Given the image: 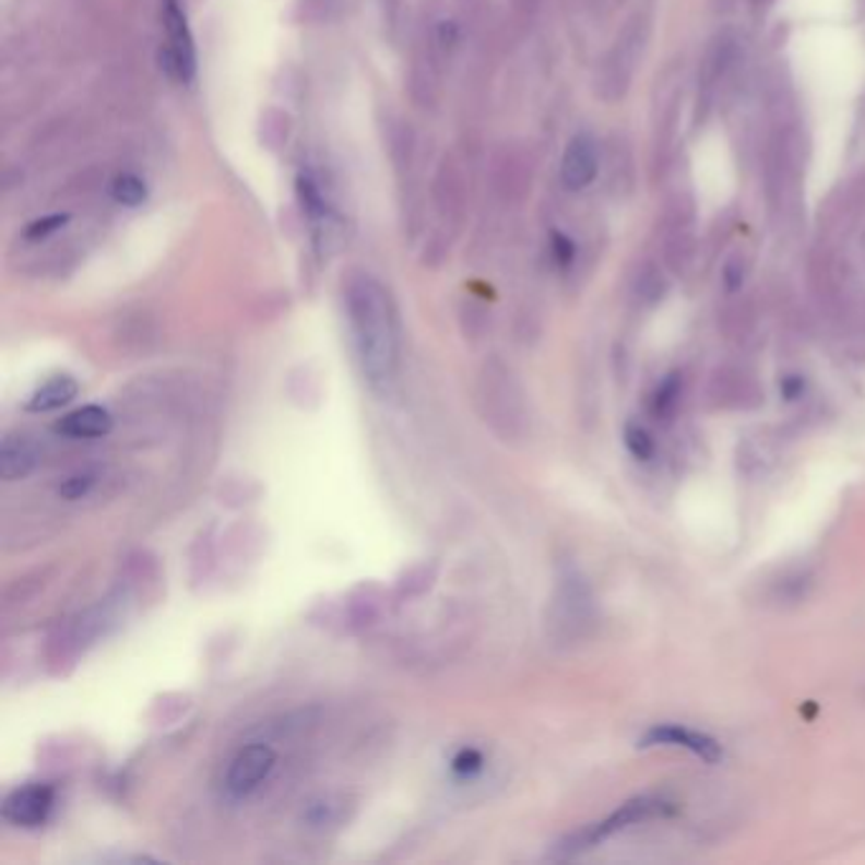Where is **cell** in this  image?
<instances>
[{"label":"cell","instance_id":"cell-18","mask_svg":"<svg viewBox=\"0 0 865 865\" xmlns=\"http://www.w3.org/2000/svg\"><path fill=\"white\" fill-rule=\"evenodd\" d=\"M623 442H625V450L632 454L637 462H650L657 452V445H655V439H652L650 429L642 427V424H637V422L625 424Z\"/></svg>","mask_w":865,"mask_h":865},{"label":"cell","instance_id":"cell-23","mask_svg":"<svg viewBox=\"0 0 865 865\" xmlns=\"http://www.w3.org/2000/svg\"><path fill=\"white\" fill-rule=\"evenodd\" d=\"M780 391L786 401H797V399H802V393H805V379H802V376H797V374L784 376L780 383Z\"/></svg>","mask_w":865,"mask_h":865},{"label":"cell","instance_id":"cell-11","mask_svg":"<svg viewBox=\"0 0 865 865\" xmlns=\"http://www.w3.org/2000/svg\"><path fill=\"white\" fill-rule=\"evenodd\" d=\"M600 173V151L589 132H579L569 140L561 157V183L569 191H584Z\"/></svg>","mask_w":865,"mask_h":865},{"label":"cell","instance_id":"cell-10","mask_svg":"<svg viewBox=\"0 0 865 865\" xmlns=\"http://www.w3.org/2000/svg\"><path fill=\"white\" fill-rule=\"evenodd\" d=\"M54 809V786L49 784H23L8 792L3 799V820L19 828H38L49 820Z\"/></svg>","mask_w":865,"mask_h":865},{"label":"cell","instance_id":"cell-16","mask_svg":"<svg viewBox=\"0 0 865 865\" xmlns=\"http://www.w3.org/2000/svg\"><path fill=\"white\" fill-rule=\"evenodd\" d=\"M680 399H683V374L673 371L663 376V379L657 381V387L650 393L648 401L650 416L655 422L667 424L675 416V412H678Z\"/></svg>","mask_w":865,"mask_h":865},{"label":"cell","instance_id":"cell-1","mask_svg":"<svg viewBox=\"0 0 865 865\" xmlns=\"http://www.w3.org/2000/svg\"><path fill=\"white\" fill-rule=\"evenodd\" d=\"M343 310L360 374L379 396H387L399 376L401 330L389 289L374 274L353 272L343 285Z\"/></svg>","mask_w":865,"mask_h":865},{"label":"cell","instance_id":"cell-14","mask_svg":"<svg viewBox=\"0 0 865 865\" xmlns=\"http://www.w3.org/2000/svg\"><path fill=\"white\" fill-rule=\"evenodd\" d=\"M79 393V383L72 379V376L61 374V376H54L46 383H42L34 393H31L26 408L28 412H36V414H44V412H54V408H61L67 404H72Z\"/></svg>","mask_w":865,"mask_h":865},{"label":"cell","instance_id":"cell-13","mask_svg":"<svg viewBox=\"0 0 865 865\" xmlns=\"http://www.w3.org/2000/svg\"><path fill=\"white\" fill-rule=\"evenodd\" d=\"M54 429H57L61 437L69 439H99L112 431V414L97 404H90L76 408L72 414H67L64 419L57 422V427Z\"/></svg>","mask_w":865,"mask_h":865},{"label":"cell","instance_id":"cell-7","mask_svg":"<svg viewBox=\"0 0 865 865\" xmlns=\"http://www.w3.org/2000/svg\"><path fill=\"white\" fill-rule=\"evenodd\" d=\"M640 749H655V746H673V749H686L706 765H719L723 759V746L719 738L703 731L678 726V723H655L637 738Z\"/></svg>","mask_w":865,"mask_h":865},{"label":"cell","instance_id":"cell-8","mask_svg":"<svg viewBox=\"0 0 865 865\" xmlns=\"http://www.w3.org/2000/svg\"><path fill=\"white\" fill-rule=\"evenodd\" d=\"M706 399L713 408H723V412H751L765 404V389H759L751 376L736 368H721L708 383Z\"/></svg>","mask_w":865,"mask_h":865},{"label":"cell","instance_id":"cell-6","mask_svg":"<svg viewBox=\"0 0 865 865\" xmlns=\"http://www.w3.org/2000/svg\"><path fill=\"white\" fill-rule=\"evenodd\" d=\"M274 765H277V754H274L272 746L266 744L244 746V749L236 751V757L229 761V769H226L224 777L226 794L234 799L249 797V794L259 790V784L272 774Z\"/></svg>","mask_w":865,"mask_h":865},{"label":"cell","instance_id":"cell-22","mask_svg":"<svg viewBox=\"0 0 865 865\" xmlns=\"http://www.w3.org/2000/svg\"><path fill=\"white\" fill-rule=\"evenodd\" d=\"M452 769L458 774H465V777L475 774V772H479V769H483V754H479L477 749H462L458 757L452 759Z\"/></svg>","mask_w":865,"mask_h":865},{"label":"cell","instance_id":"cell-4","mask_svg":"<svg viewBox=\"0 0 865 865\" xmlns=\"http://www.w3.org/2000/svg\"><path fill=\"white\" fill-rule=\"evenodd\" d=\"M479 404H483V416L506 442H516L529 435V401L525 391L516 376L508 368L495 366L483 376V389H479Z\"/></svg>","mask_w":865,"mask_h":865},{"label":"cell","instance_id":"cell-9","mask_svg":"<svg viewBox=\"0 0 865 865\" xmlns=\"http://www.w3.org/2000/svg\"><path fill=\"white\" fill-rule=\"evenodd\" d=\"M295 188L297 201H300L303 214L308 216L315 239H318L320 247H325V244L333 241V234L341 226V216H337L333 201L328 199L325 188H322L320 178L312 170L297 173Z\"/></svg>","mask_w":865,"mask_h":865},{"label":"cell","instance_id":"cell-21","mask_svg":"<svg viewBox=\"0 0 865 865\" xmlns=\"http://www.w3.org/2000/svg\"><path fill=\"white\" fill-rule=\"evenodd\" d=\"M67 222H69V214H51V216L38 218V222L28 224L26 239H28V241H44L46 236L57 234Z\"/></svg>","mask_w":865,"mask_h":865},{"label":"cell","instance_id":"cell-3","mask_svg":"<svg viewBox=\"0 0 865 865\" xmlns=\"http://www.w3.org/2000/svg\"><path fill=\"white\" fill-rule=\"evenodd\" d=\"M675 815V805L671 799L657 797V794H640V797H632L619 805L615 813L604 817L600 822L586 825L571 836H566L561 843H556V855L558 858H573V855H581L586 851H592L604 840L619 836V832H627L637 828V825L652 822V820H667V817Z\"/></svg>","mask_w":865,"mask_h":865},{"label":"cell","instance_id":"cell-17","mask_svg":"<svg viewBox=\"0 0 865 865\" xmlns=\"http://www.w3.org/2000/svg\"><path fill=\"white\" fill-rule=\"evenodd\" d=\"M109 193H112V199L120 203V206L138 209L147 201V183L138 176V173H120V176L112 180V186H109Z\"/></svg>","mask_w":865,"mask_h":865},{"label":"cell","instance_id":"cell-19","mask_svg":"<svg viewBox=\"0 0 865 865\" xmlns=\"http://www.w3.org/2000/svg\"><path fill=\"white\" fill-rule=\"evenodd\" d=\"M94 485H97V475H94V472H76V475H69L64 483L57 487V493L64 500H79L86 498Z\"/></svg>","mask_w":865,"mask_h":865},{"label":"cell","instance_id":"cell-20","mask_svg":"<svg viewBox=\"0 0 865 865\" xmlns=\"http://www.w3.org/2000/svg\"><path fill=\"white\" fill-rule=\"evenodd\" d=\"M550 254H554V262L561 266V270H569L577 259V244H573L569 236L561 232L550 234Z\"/></svg>","mask_w":865,"mask_h":865},{"label":"cell","instance_id":"cell-5","mask_svg":"<svg viewBox=\"0 0 865 865\" xmlns=\"http://www.w3.org/2000/svg\"><path fill=\"white\" fill-rule=\"evenodd\" d=\"M161 15L165 28V46L161 51V67L170 79L191 84L195 79V38L188 26L183 0H161Z\"/></svg>","mask_w":865,"mask_h":865},{"label":"cell","instance_id":"cell-2","mask_svg":"<svg viewBox=\"0 0 865 865\" xmlns=\"http://www.w3.org/2000/svg\"><path fill=\"white\" fill-rule=\"evenodd\" d=\"M594 589L577 566L564 564L556 577L554 596L548 604V635L556 644H579L596 629Z\"/></svg>","mask_w":865,"mask_h":865},{"label":"cell","instance_id":"cell-12","mask_svg":"<svg viewBox=\"0 0 865 865\" xmlns=\"http://www.w3.org/2000/svg\"><path fill=\"white\" fill-rule=\"evenodd\" d=\"M38 460H42L38 445L23 431H8L0 442V477L5 483L28 477L36 470Z\"/></svg>","mask_w":865,"mask_h":865},{"label":"cell","instance_id":"cell-15","mask_svg":"<svg viewBox=\"0 0 865 865\" xmlns=\"http://www.w3.org/2000/svg\"><path fill=\"white\" fill-rule=\"evenodd\" d=\"M813 586H815L813 571L807 569L784 571L782 577H777L772 584H769V600H772L777 607H794V604H802L807 600Z\"/></svg>","mask_w":865,"mask_h":865}]
</instances>
